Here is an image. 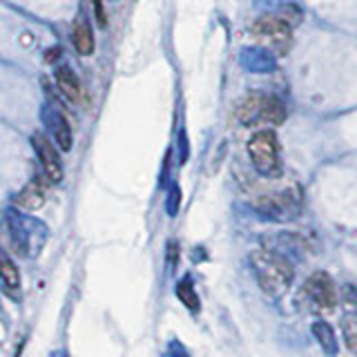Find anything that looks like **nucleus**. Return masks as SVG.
Returning <instances> with one entry per match:
<instances>
[{
  "mask_svg": "<svg viewBox=\"0 0 357 357\" xmlns=\"http://www.w3.org/2000/svg\"><path fill=\"white\" fill-rule=\"evenodd\" d=\"M252 275L257 277V284L271 297H279L286 293L288 286L293 284V264H290L282 252L271 248H257L250 252Z\"/></svg>",
  "mask_w": 357,
  "mask_h": 357,
  "instance_id": "obj_1",
  "label": "nucleus"
},
{
  "mask_svg": "<svg viewBox=\"0 0 357 357\" xmlns=\"http://www.w3.org/2000/svg\"><path fill=\"white\" fill-rule=\"evenodd\" d=\"M248 154L255 170L266 178H275L282 172V159H279V143L273 130L255 132L248 141Z\"/></svg>",
  "mask_w": 357,
  "mask_h": 357,
  "instance_id": "obj_2",
  "label": "nucleus"
},
{
  "mask_svg": "<svg viewBox=\"0 0 357 357\" xmlns=\"http://www.w3.org/2000/svg\"><path fill=\"white\" fill-rule=\"evenodd\" d=\"M252 33L271 43V47L279 56H284L290 47V43H293V27H290V22L282 16H273V14L257 18L252 25Z\"/></svg>",
  "mask_w": 357,
  "mask_h": 357,
  "instance_id": "obj_3",
  "label": "nucleus"
},
{
  "mask_svg": "<svg viewBox=\"0 0 357 357\" xmlns=\"http://www.w3.org/2000/svg\"><path fill=\"white\" fill-rule=\"evenodd\" d=\"M304 295L317 310H333L337 304V290H335L331 275L326 273L310 275L304 284Z\"/></svg>",
  "mask_w": 357,
  "mask_h": 357,
  "instance_id": "obj_4",
  "label": "nucleus"
},
{
  "mask_svg": "<svg viewBox=\"0 0 357 357\" xmlns=\"http://www.w3.org/2000/svg\"><path fill=\"white\" fill-rule=\"evenodd\" d=\"M255 208L261 212L264 217L268 219H288V217H295L299 204H297V197L290 195V190L286 192H279V195H264L255 201Z\"/></svg>",
  "mask_w": 357,
  "mask_h": 357,
  "instance_id": "obj_5",
  "label": "nucleus"
},
{
  "mask_svg": "<svg viewBox=\"0 0 357 357\" xmlns=\"http://www.w3.org/2000/svg\"><path fill=\"white\" fill-rule=\"evenodd\" d=\"M33 148L38 150L43 170H45V174H47V178L54 183H59L63 178V167H61L59 152L54 150V143L45 137V134H33Z\"/></svg>",
  "mask_w": 357,
  "mask_h": 357,
  "instance_id": "obj_6",
  "label": "nucleus"
},
{
  "mask_svg": "<svg viewBox=\"0 0 357 357\" xmlns=\"http://www.w3.org/2000/svg\"><path fill=\"white\" fill-rule=\"evenodd\" d=\"M266 96L268 94H248L241 103L237 105V121L243 128L257 126V123H264V107H266Z\"/></svg>",
  "mask_w": 357,
  "mask_h": 357,
  "instance_id": "obj_7",
  "label": "nucleus"
},
{
  "mask_svg": "<svg viewBox=\"0 0 357 357\" xmlns=\"http://www.w3.org/2000/svg\"><path fill=\"white\" fill-rule=\"evenodd\" d=\"M72 40H74V47L81 56H89L94 54V33L89 22L85 20V16H78L74 20V29H72Z\"/></svg>",
  "mask_w": 357,
  "mask_h": 357,
  "instance_id": "obj_8",
  "label": "nucleus"
},
{
  "mask_svg": "<svg viewBox=\"0 0 357 357\" xmlns=\"http://www.w3.org/2000/svg\"><path fill=\"white\" fill-rule=\"evenodd\" d=\"M56 85L61 87V92L70 100H78L83 94L81 81H78V76L70 70V67H61V70L56 72Z\"/></svg>",
  "mask_w": 357,
  "mask_h": 357,
  "instance_id": "obj_9",
  "label": "nucleus"
},
{
  "mask_svg": "<svg viewBox=\"0 0 357 357\" xmlns=\"http://www.w3.org/2000/svg\"><path fill=\"white\" fill-rule=\"evenodd\" d=\"M43 204H45V188L40 185V181H33L16 197V206L25 210H38Z\"/></svg>",
  "mask_w": 357,
  "mask_h": 357,
  "instance_id": "obj_10",
  "label": "nucleus"
},
{
  "mask_svg": "<svg viewBox=\"0 0 357 357\" xmlns=\"http://www.w3.org/2000/svg\"><path fill=\"white\" fill-rule=\"evenodd\" d=\"M0 279H3V284L9 290L20 288V271H18V266L9 259V255L3 248H0Z\"/></svg>",
  "mask_w": 357,
  "mask_h": 357,
  "instance_id": "obj_11",
  "label": "nucleus"
},
{
  "mask_svg": "<svg viewBox=\"0 0 357 357\" xmlns=\"http://www.w3.org/2000/svg\"><path fill=\"white\" fill-rule=\"evenodd\" d=\"M312 335H315V340L319 342V346L328 355L337 353V340H335V333H333V328L328 326L326 321H315V324H312Z\"/></svg>",
  "mask_w": 357,
  "mask_h": 357,
  "instance_id": "obj_12",
  "label": "nucleus"
},
{
  "mask_svg": "<svg viewBox=\"0 0 357 357\" xmlns=\"http://www.w3.org/2000/svg\"><path fill=\"white\" fill-rule=\"evenodd\" d=\"M286 119V105L282 103V98L277 96H266V107H264V123H271V126H279Z\"/></svg>",
  "mask_w": 357,
  "mask_h": 357,
  "instance_id": "obj_13",
  "label": "nucleus"
},
{
  "mask_svg": "<svg viewBox=\"0 0 357 357\" xmlns=\"http://www.w3.org/2000/svg\"><path fill=\"white\" fill-rule=\"evenodd\" d=\"M54 139L59 143V148L63 152L72 150V143H74V137H72V126L67 123L65 116H56L54 119Z\"/></svg>",
  "mask_w": 357,
  "mask_h": 357,
  "instance_id": "obj_14",
  "label": "nucleus"
},
{
  "mask_svg": "<svg viewBox=\"0 0 357 357\" xmlns=\"http://www.w3.org/2000/svg\"><path fill=\"white\" fill-rule=\"evenodd\" d=\"M176 297L181 299L183 304H185V308H190L192 312H197L201 308L199 295H197V290H195V286H192V282H190V279H183V282H178V286H176Z\"/></svg>",
  "mask_w": 357,
  "mask_h": 357,
  "instance_id": "obj_15",
  "label": "nucleus"
},
{
  "mask_svg": "<svg viewBox=\"0 0 357 357\" xmlns=\"http://www.w3.org/2000/svg\"><path fill=\"white\" fill-rule=\"evenodd\" d=\"M342 333H344L346 346L357 355V317H346L342 321Z\"/></svg>",
  "mask_w": 357,
  "mask_h": 357,
  "instance_id": "obj_16",
  "label": "nucleus"
},
{
  "mask_svg": "<svg viewBox=\"0 0 357 357\" xmlns=\"http://www.w3.org/2000/svg\"><path fill=\"white\" fill-rule=\"evenodd\" d=\"M92 9H94V18L98 22V27H105L107 25V14H105L103 0H92Z\"/></svg>",
  "mask_w": 357,
  "mask_h": 357,
  "instance_id": "obj_17",
  "label": "nucleus"
},
{
  "mask_svg": "<svg viewBox=\"0 0 357 357\" xmlns=\"http://www.w3.org/2000/svg\"><path fill=\"white\" fill-rule=\"evenodd\" d=\"M178 197H181V195H178V188L174 185L172 192H170V215L172 217L176 215V210H178Z\"/></svg>",
  "mask_w": 357,
  "mask_h": 357,
  "instance_id": "obj_18",
  "label": "nucleus"
},
{
  "mask_svg": "<svg viewBox=\"0 0 357 357\" xmlns=\"http://www.w3.org/2000/svg\"><path fill=\"white\" fill-rule=\"evenodd\" d=\"M349 304H351V308L357 312V290H355V288L349 290Z\"/></svg>",
  "mask_w": 357,
  "mask_h": 357,
  "instance_id": "obj_19",
  "label": "nucleus"
}]
</instances>
